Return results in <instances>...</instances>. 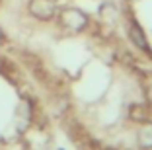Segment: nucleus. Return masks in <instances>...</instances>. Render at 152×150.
Instances as JSON below:
<instances>
[{"instance_id":"obj_1","label":"nucleus","mask_w":152,"mask_h":150,"mask_svg":"<svg viewBox=\"0 0 152 150\" xmlns=\"http://www.w3.org/2000/svg\"><path fill=\"white\" fill-rule=\"evenodd\" d=\"M29 14L39 20H51L55 16V4L51 0H31Z\"/></svg>"},{"instance_id":"obj_2","label":"nucleus","mask_w":152,"mask_h":150,"mask_svg":"<svg viewBox=\"0 0 152 150\" xmlns=\"http://www.w3.org/2000/svg\"><path fill=\"white\" fill-rule=\"evenodd\" d=\"M61 20H63V23L72 31H80L82 27H86V23H88L86 16L82 12H78V10H64Z\"/></svg>"},{"instance_id":"obj_3","label":"nucleus","mask_w":152,"mask_h":150,"mask_svg":"<svg viewBox=\"0 0 152 150\" xmlns=\"http://www.w3.org/2000/svg\"><path fill=\"white\" fill-rule=\"evenodd\" d=\"M129 33H131V39L139 45L142 51H148V43H146V39H144V35H142V31H140L139 26H134V23H133L131 29H129Z\"/></svg>"},{"instance_id":"obj_4","label":"nucleus","mask_w":152,"mask_h":150,"mask_svg":"<svg viewBox=\"0 0 152 150\" xmlns=\"http://www.w3.org/2000/svg\"><path fill=\"white\" fill-rule=\"evenodd\" d=\"M0 39H2V29H0Z\"/></svg>"}]
</instances>
